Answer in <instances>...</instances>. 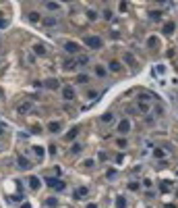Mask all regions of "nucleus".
I'll list each match as a JSON object with an SVG mask.
<instances>
[{
	"instance_id": "f257e3e1",
	"label": "nucleus",
	"mask_w": 178,
	"mask_h": 208,
	"mask_svg": "<svg viewBox=\"0 0 178 208\" xmlns=\"http://www.w3.org/2000/svg\"><path fill=\"white\" fill-rule=\"evenodd\" d=\"M83 44L89 46L91 50H99V48L104 46V42H102L99 36H85V38H83Z\"/></svg>"
},
{
	"instance_id": "f03ea898",
	"label": "nucleus",
	"mask_w": 178,
	"mask_h": 208,
	"mask_svg": "<svg viewBox=\"0 0 178 208\" xmlns=\"http://www.w3.org/2000/svg\"><path fill=\"white\" fill-rule=\"evenodd\" d=\"M46 185L52 187V189H56V192H62V189L66 187V183H64L62 179H56V177H48V179H46Z\"/></svg>"
},
{
	"instance_id": "7ed1b4c3",
	"label": "nucleus",
	"mask_w": 178,
	"mask_h": 208,
	"mask_svg": "<svg viewBox=\"0 0 178 208\" xmlns=\"http://www.w3.org/2000/svg\"><path fill=\"white\" fill-rule=\"evenodd\" d=\"M116 131H118V133H122V135H124V133H129V131H131V121H129V119H122V121L118 123V127H116Z\"/></svg>"
},
{
	"instance_id": "20e7f679",
	"label": "nucleus",
	"mask_w": 178,
	"mask_h": 208,
	"mask_svg": "<svg viewBox=\"0 0 178 208\" xmlns=\"http://www.w3.org/2000/svg\"><path fill=\"white\" fill-rule=\"evenodd\" d=\"M17 166H19L21 171H27V168H31V163H29V158H25V156H17Z\"/></svg>"
},
{
	"instance_id": "39448f33",
	"label": "nucleus",
	"mask_w": 178,
	"mask_h": 208,
	"mask_svg": "<svg viewBox=\"0 0 178 208\" xmlns=\"http://www.w3.org/2000/svg\"><path fill=\"white\" fill-rule=\"evenodd\" d=\"M62 98H64V100H75V89H73L71 85L62 87Z\"/></svg>"
},
{
	"instance_id": "423d86ee",
	"label": "nucleus",
	"mask_w": 178,
	"mask_h": 208,
	"mask_svg": "<svg viewBox=\"0 0 178 208\" xmlns=\"http://www.w3.org/2000/svg\"><path fill=\"white\" fill-rule=\"evenodd\" d=\"M31 108H33V104H31V102H23V104H19V106H17V113L27 115V113H31Z\"/></svg>"
},
{
	"instance_id": "0eeeda50",
	"label": "nucleus",
	"mask_w": 178,
	"mask_h": 208,
	"mask_svg": "<svg viewBox=\"0 0 178 208\" xmlns=\"http://www.w3.org/2000/svg\"><path fill=\"white\" fill-rule=\"evenodd\" d=\"M64 50L71 52V54H77V52H79V44H77V42H66V44H64Z\"/></svg>"
},
{
	"instance_id": "6e6552de",
	"label": "nucleus",
	"mask_w": 178,
	"mask_h": 208,
	"mask_svg": "<svg viewBox=\"0 0 178 208\" xmlns=\"http://www.w3.org/2000/svg\"><path fill=\"white\" fill-rule=\"evenodd\" d=\"M174 29H176V25H174L172 21H168V23H164V29H162V31H164L166 36H172V34H174Z\"/></svg>"
},
{
	"instance_id": "1a4fd4ad",
	"label": "nucleus",
	"mask_w": 178,
	"mask_h": 208,
	"mask_svg": "<svg viewBox=\"0 0 178 208\" xmlns=\"http://www.w3.org/2000/svg\"><path fill=\"white\" fill-rule=\"evenodd\" d=\"M62 67H64V71H73V69L77 67V60H73V58H66Z\"/></svg>"
},
{
	"instance_id": "9d476101",
	"label": "nucleus",
	"mask_w": 178,
	"mask_h": 208,
	"mask_svg": "<svg viewBox=\"0 0 178 208\" xmlns=\"http://www.w3.org/2000/svg\"><path fill=\"white\" fill-rule=\"evenodd\" d=\"M40 185H42V183H40V177H35V175L29 177V187H31V189H40Z\"/></svg>"
},
{
	"instance_id": "9b49d317",
	"label": "nucleus",
	"mask_w": 178,
	"mask_h": 208,
	"mask_svg": "<svg viewBox=\"0 0 178 208\" xmlns=\"http://www.w3.org/2000/svg\"><path fill=\"white\" fill-rule=\"evenodd\" d=\"M87 196V187H77L75 189V198L77 200H81V198H85Z\"/></svg>"
},
{
	"instance_id": "f8f14e48",
	"label": "nucleus",
	"mask_w": 178,
	"mask_h": 208,
	"mask_svg": "<svg viewBox=\"0 0 178 208\" xmlns=\"http://www.w3.org/2000/svg\"><path fill=\"white\" fill-rule=\"evenodd\" d=\"M48 129H50V133H58L60 131V123L58 121H52V123L48 125Z\"/></svg>"
},
{
	"instance_id": "ddd939ff",
	"label": "nucleus",
	"mask_w": 178,
	"mask_h": 208,
	"mask_svg": "<svg viewBox=\"0 0 178 208\" xmlns=\"http://www.w3.org/2000/svg\"><path fill=\"white\" fill-rule=\"evenodd\" d=\"M149 19L151 21H160L162 19V10H149Z\"/></svg>"
},
{
	"instance_id": "4468645a",
	"label": "nucleus",
	"mask_w": 178,
	"mask_h": 208,
	"mask_svg": "<svg viewBox=\"0 0 178 208\" xmlns=\"http://www.w3.org/2000/svg\"><path fill=\"white\" fill-rule=\"evenodd\" d=\"M108 69H110V71H114V73H118V71H120V63H118V60H110Z\"/></svg>"
},
{
	"instance_id": "2eb2a0df",
	"label": "nucleus",
	"mask_w": 178,
	"mask_h": 208,
	"mask_svg": "<svg viewBox=\"0 0 178 208\" xmlns=\"http://www.w3.org/2000/svg\"><path fill=\"white\" fill-rule=\"evenodd\" d=\"M44 85L48 87V89H56V87H58V81H56V79H46Z\"/></svg>"
},
{
	"instance_id": "dca6fc26",
	"label": "nucleus",
	"mask_w": 178,
	"mask_h": 208,
	"mask_svg": "<svg viewBox=\"0 0 178 208\" xmlns=\"http://www.w3.org/2000/svg\"><path fill=\"white\" fill-rule=\"evenodd\" d=\"M77 135H79V127H75V129H71V131L66 133V137H64V139H75Z\"/></svg>"
},
{
	"instance_id": "f3484780",
	"label": "nucleus",
	"mask_w": 178,
	"mask_h": 208,
	"mask_svg": "<svg viewBox=\"0 0 178 208\" xmlns=\"http://www.w3.org/2000/svg\"><path fill=\"white\" fill-rule=\"evenodd\" d=\"M124 60H127V65H131V67H135V63H137V60H135V56L131 54V52H127V54H124Z\"/></svg>"
},
{
	"instance_id": "a211bd4d",
	"label": "nucleus",
	"mask_w": 178,
	"mask_h": 208,
	"mask_svg": "<svg viewBox=\"0 0 178 208\" xmlns=\"http://www.w3.org/2000/svg\"><path fill=\"white\" fill-rule=\"evenodd\" d=\"M46 8L48 10H60V4L58 2H46Z\"/></svg>"
},
{
	"instance_id": "6ab92c4d",
	"label": "nucleus",
	"mask_w": 178,
	"mask_h": 208,
	"mask_svg": "<svg viewBox=\"0 0 178 208\" xmlns=\"http://www.w3.org/2000/svg\"><path fill=\"white\" fill-rule=\"evenodd\" d=\"M106 73H108L106 67H99V65L95 67V75H97V77H106Z\"/></svg>"
},
{
	"instance_id": "aec40b11",
	"label": "nucleus",
	"mask_w": 178,
	"mask_h": 208,
	"mask_svg": "<svg viewBox=\"0 0 178 208\" xmlns=\"http://www.w3.org/2000/svg\"><path fill=\"white\" fill-rule=\"evenodd\" d=\"M116 208H127V200H124L122 196L116 198Z\"/></svg>"
},
{
	"instance_id": "412c9836",
	"label": "nucleus",
	"mask_w": 178,
	"mask_h": 208,
	"mask_svg": "<svg viewBox=\"0 0 178 208\" xmlns=\"http://www.w3.org/2000/svg\"><path fill=\"white\" fill-rule=\"evenodd\" d=\"M33 152H35L38 158H44V148L42 146H33Z\"/></svg>"
},
{
	"instance_id": "4be33fe9",
	"label": "nucleus",
	"mask_w": 178,
	"mask_h": 208,
	"mask_svg": "<svg viewBox=\"0 0 178 208\" xmlns=\"http://www.w3.org/2000/svg\"><path fill=\"white\" fill-rule=\"evenodd\" d=\"M33 50H35V54H40V56L46 54V50H44V46H42V44H33Z\"/></svg>"
},
{
	"instance_id": "5701e85b",
	"label": "nucleus",
	"mask_w": 178,
	"mask_h": 208,
	"mask_svg": "<svg viewBox=\"0 0 178 208\" xmlns=\"http://www.w3.org/2000/svg\"><path fill=\"white\" fill-rule=\"evenodd\" d=\"M87 19H89V21H95V19H97V10L89 8V10H87Z\"/></svg>"
},
{
	"instance_id": "b1692460",
	"label": "nucleus",
	"mask_w": 178,
	"mask_h": 208,
	"mask_svg": "<svg viewBox=\"0 0 178 208\" xmlns=\"http://www.w3.org/2000/svg\"><path fill=\"white\" fill-rule=\"evenodd\" d=\"M87 63H89V56H85V54H83V56H79V60H77V65H83V67H85Z\"/></svg>"
},
{
	"instance_id": "393cba45",
	"label": "nucleus",
	"mask_w": 178,
	"mask_h": 208,
	"mask_svg": "<svg viewBox=\"0 0 178 208\" xmlns=\"http://www.w3.org/2000/svg\"><path fill=\"white\" fill-rule=\"evenodd\" d=\"M112 17H114V13H112L110 8H106V10H104V19H106V21H110Z\"/></svg>"
},
{
	"instance_id": "a878e982",
	"label": "nucleus",
	"mask_w": 178,
	"mask_h": 208,
	"mask_svg": "<svg viewBox=\"0 0 178 208\" xmlns=\"http://www.w3.org/2000/svg\"><path fill=\"white\" fill-rule=\"evenodd\" d=\"M29 21H33V23H38V21H40V13H35V10H33V13L29 15Z\"/></svg>"
},
{
	"instance_id": "bb28decb",
	"label": "nucleus",
	"mask_w": 178,
	"mask_h": 208,
	"mask_svg": "<svg viewBox=\"0 0 178 208\" xmlns=\"http://www.w3.org/2000/svg\"><path fill=\"white\" fill-rule=\"evenodd\" d=\"M153 156H155V158H162V156H164V148H155V150H153Z\"/></svg>"
},
{
	"instance_id": "cd10ccee",
	"label": "nucleus",
	"mask_w": 178,
	"mask_h": 208,
	"mask_svg": "<svg viewBox=\"0 0 178 208\" xmlns=\"http://www.w3.org/2000/svg\"><path fill=\"white\" fill-rule=\"evenodd\" d=\"M170 189H172V183L170 181H164L162 183V192H170Z\"/></svg>"
},
{
	"instance_id": "c85d7f7f",
	"label": "nucleus",
	"mask_w": 178,
	"mask_h": 208,
	"mask_svg": "<svg viewBox=\"0 0 178 208\" xmlns=\"http://www.w3.org/2000/svg\"><path fill=\"white\" fill-rule=\"evenodd\" d=\"M87 81H89V75H85V73L77 77V83H87Z\"/></svg>"
},
{
	"instance_id": "c756f323",
	"label": "nucleus",
	"mask_w": 178,
	"mask_h": 208,
	"mask_svg": "<svg viewBox=\"0 0 178 208\" xmlns=\"http://www.w3.org/2000/svg\"><path fill=\"white\" fill-rule=\"evenodd\" d=\"M112 117H114L112 113H106V115H102V121H104V123H108V121H112Z\"/></svg>"
},
{
	"instance_id": "7c9ffc66",
	"label": "nucleus",
	"mask_w": 178,
	"mask_h": 208,
	"mask_svg": "<svg viewBox=\"0 0 178 208\" xmlns=\"http://www.w3.org/2000/svg\"><path fill=\"white\" fill-rule=\"evenodd\" d=\"M46 204H48V206H56V204H58V200H56V198H48V200H46Z\"/></svg>"
},
{
	"instance_id": "2f4dec72",
	"label": "nucleus",
	"mask_w": 178,
	"mask_h": 208,
	"mask_svg": "<svg viewBox=\"0 0 178 208\" xmlns=\"http://www.w3.org/2000/svg\"><path fill=\"white\" fill-rule=\"evenodd\" d=\"M129 189L137 192V189H139V183H137V181H131V183H129Z\"/></svg>"
},
{
	"instance_id": "473e14b6",
	"label": "nucleus",
	"mask_w": 178,
	"mask_h": 208,
	"mask_svg": "<svg viewBox=\"0 0 178 208\" xmlns=\"http://www.w3.org/2000/svg\"><path fill=\"white\" fill-rule=\"evenodd\" d=\"M106 177H108V179H114V177H116V171H114V168H110V171L106 173Z\"/></svg>"
},
{
	"instance_id": "72a5a7b5",
	"label": "nucleus",
	"mask_w": 178,
	"mask_h": 208,
	"mask_svg": "<svg viewBox=\"0 0 178 208\" xmlns=\"http://www.w3.org/2000/svg\"><path fill=\"white\" fill-rule=\"evenodd\" d=\"M13 202H23V194H15L13 196Z\"/></svg>"
},
{
	"instance_id": "f704fd0d",
	"label": "nucleus",
	"mask_w": 178,
	"mask_h": 208,
	"mask_svg": "<svg viewBox=\"0 0 178 208\" xmlns=\"http://www.w3.org/2000/svg\"><path fill=\"white\" fill-rule=\"evenodd\" d=\"M44 25H46V27H50V25H56V19H46Z\"/></svg>"
},
{
	"instance_id": "c9c22d12",
	"label": "nucleus",
	"mask_w": 178,
	"mask_h": 208,
	"mask_svg": "<svg viewBox=\"0 0 178 208\" xmlns=\"http://www.w3.org/2000/svg\"><path fill=\"white\" fill-rule=\"evenodd\" d=\"M116 146H118V148H127V139H118Z\"/></svg>"
},
{
	"instance_id": "e433bc0d",
	"label": "nucleus",
	"mask_w": 178,
	"mask_h": 208,
	"mask_svg": "<svg viewBox=\"0 0 178 208\" xmlns=\"http://www.w3.org/2000/svg\"><path fill=\"white\" fill-rule=\"evenodd\" d=\"M151 96H153V94H141L139 98H141V100H151Z\"/></svg>"
},
{
	"instance_id": "4c0bfd02",
	"label": "nucleus",
	"mask_w": 178,
	"mask_h": 208,
	"mask_svg": "<svg viewBox=\"0 0 178 208\" xmlns=\"http://www.w3.org/2000/svg\"><path fill=\"white\" fill-rule=\"evenodd\" d=\"M83 165L87 166V168H91V166H93V160H91V158H87V160H85V163H83Z\"/></svg>"
},
{
	"instance_id": "58836bf2",
	"label": "nucleus",
	"mask_w": 178,
	"mask_h": 208,
	"mask_svg": "<svg viewBox=\"0 0 178 208\" xmlns=\"http://www.w3.org/2000/svg\"><path fill=\"white\" fill-rule=\"evenodd\" d=\"M149 44H151V48H155V46H157V40H155V38H149Z\"/></svg>"
},
{
	"instance_id": "ea45409f",
	"label": "nucleus",
	"mask_w": 178,
	"mask_h": 208,
	"mask_svg": "<svg viewBox=\"0 0 178 208\" xmlns=\"http://www.w3.org/2000/svg\"><path fill=\"white\" fill-rule=\"evenodd\" d=\"M139 108H141V110H149V106H147L145 102H141V104H139Z\"/></svg>"
},
{
	"instance_id": "a19ab883",
	"label": "nucleus",
	"mask_w": 178,
	"mask_h": 208,
	"mask_svg": "<svg viewBox=\"0 0 178 208\" xmlns=\"http://www.w3.org/2000/svg\"><path fill=\"white\" fill-rule=\"evenodd\" d=\"M31 131H33V133H40L42 129H40V125H33V127H31Z\"/></svg>"
},
{
	"instance_id": "79ce46f5",
	"label": "nucleus",
	"mask_w": 178,
	"mask_h": 208,
	"mask_svg": "<svg viewBox=\"0 0 178 208\" xmlns=\"http://www.w3.org/2000/svg\"><path fill=\"white\" fill-rule=\"evenodd\" d=\"M79 150H81V144H75V146H73V152H75V154H77V152H79Z\"/></svg>"
},
{
	"instance_id": "37998d69",
	"label": "nucleus",
	"mask_w": 178,
	"mask_h": 208,
	"mask_svg": "<svg viewBox=\"0 0 178 208\" xmlns=\"http://www.w3.org/2000/svg\"><path fill=\"white\" fill-rule=\"evenodd\" d=\"M6 25H8V23H6V21H4V19H0V31H2V29H4V27H6Z\"/></svg>"
},
{
	"instance_id": "c03bdc74",
	"label": "nucleus",
	"mask_w": 178,
	"mask_h": 208,
	"mask_svg": "<svg viewBox=\"0 0 178 208\" xmlns=\"http://www.w3.org/2000/svg\"><path fill=\"white\" fill-rule=\"evenodd\" d=\"M87 208H97V206H95V204H89V206Z\"/></svg>"
},
{
	"instance_id": "a18cd8bd",
	"label": "nucleus",
	"mask_w": 178,
	"mask_h": 208,
	"mask_svg": "<svg viewBox=\"0 0 178 208\" xmlns=\"http://www.w3.org/2000/svg\"><path fill=\"white\" fill-rule=\"evenodd\" d=\"M176 175H178V171H176Z\"/></svg>"
},
{
	"instance_id": "49530a36",
	"label": "nucleus",
	"mask_w": 178,
	"mask_h": 208,
	"mask_svg": "<svg viewBox=\"0 0 178 208\" xmlns=\"http://www.w3.org/2000/svg\"><path fill=\"white\" fill-rule=\"evenodd\" d=\"M0 94H2V92H0Z\"/></svg>"
}]
</instances>
